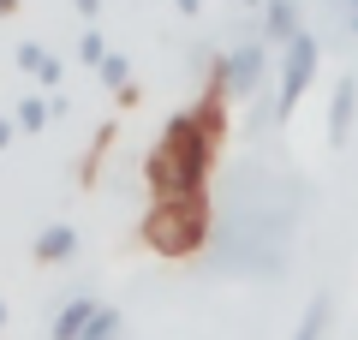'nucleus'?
<instances>
[{
	"instance_id": "a211bd4d",
	"label": "nucleus",
	"mask_w": 358,
	"mask_h": 340,
	"mask_svg": "<svg viewBox=\"0 0 358 340\" xmlns=\"http://www.w3.org/2000/svg\"><path fill=\"white\" fill-rule=\"evenodd\" d=\"M13 6H18V0H0V18H6V13H13Z\"/></svg>"
},
{
	"instance_id": "9b49d317",
	"label": "nucleus",
	"mask_w": 358,
	"mask_h": 340,
	"mask_svg": "<svg viewBox=\"0 0 358 340\" xmlns=\"http://www.w3.org/2000/svg\"><path fill=\"white\" fill-rule=\"evenodd\" d=\"M84 340H120V311H114V304H102V311L90 316V328H84Z\"/></svg>"
},
{
	"instance_id": "9d476101",
	"label": "nucleus",
	"mask_w": 358,
	"mask_h": 340,
	"mask_svg": "<svg viewBox=\"0 0 358 340\" xmlns=\"http://www.w3.org/2000/svg\"><path fill=\"white\" fill-rule=\"evenodd\" d=\"M96 72H102V84H108V90H120V96H131V60H126V54H108V60L96 66Z\"/></svg>"
},
{
	"instance_id": "2eb2a0df",
	"label": "nucleus",
	"mask_w": 358,
	"mask_h": 340,
	"mask_svg": "<svg viewBox=\"0 0 358 340\" xmlns=\"http://www.w3.org/2000/svg\"><path fill=\"white\" fill-rule=\"evenodd\" d=\"M173 6H179L185 18H197V13H203V0H173Z\"/></svg>"
},
{
	"instance_id": "4468645a",
	"label": "nucleus",
	"mask_w": 358,
	"mask_h": 340,
	"mask_svg": "<svg viewBox=\"0 0 358 340\" xmlns=\"http://www.w3.org/2000/svg\"><path fill=\"white\" fill-rule=\"evenodd\" d=\"M18 66H24V72H42V66H48V54H42L36 42H24V48H18Z\"/></svg>"
},
{
	"instance_id": "6e6552de",
	"label": "nucleus",
	"mask_w": 358,
	"mask_h": 340,
	"mask_svg": "<svg viewBox=\"0 0 358 340\" xmlns=\"http://www.w3.org/2000/svg\"><path fill=\"white\" fill-rule=\"evenodd\" d=\"M72 251H78V227L54 221V227H42V233H36V263H66Z\"/></svg>"
},
{
	"instance_id": "1a4fd4ad",
	"label": "nucleus",
	"mask_w": 358,
	"mask_h": 340,
	"mask_svg": "<svg viewBox=\"0 0 358 340\" xmlns=\"http://www.w3.org/2000/svg\"><path fill=\"white\" fill-rule=\"evenodd\" d=\"M322 334H329V299H310L299 328H293V340H322Z\"/></svg>"
},
{
	"instance_id": "ddd939ff",
	"label": "nucleus",
	"mask_w": 358,
	"mask_h": 340,
	"mask_svg": "<svg viewBox=\"0 0 358 340\" xmlns=\"http://www.w3.org/2000/svg\"><path fill=\"white\" fill-rule=\"evenodd\" d=\"M78 54H84L90 66H102V60H108V42H102V30H84V36H78Z\"/></svg>"
},
{
	"instance_id": "f03ea898",
	"label": "nucleus",
	"mask_w": 358,
	"mask_h": 340,
	"mask_svg": "<svg viewBox=\"0 0 358 340\" xmlns=\"http://www.w3.org/2000/svg\"><path fill=\"white\" fill-rule=\"evenodd\" d=\"M209 239V197H185V203H155L143 221V245L155 257H192Z\"/></svg>"
},
{
	"instance_id": "7ed1b4c3",
	"label": "nucleus",
	"mask_w": 358,
	"mask_h": 340,
	"mask_svg": "<svg viewBox=\"0 0 358 340\" xmlns=\"http://www.w3.org/2000/svg\"><path fill=\"white\" fill-rule=\"evenodd\" d=\"M317 66H322V42L310 36H293L281 48V84H275V120H293L299 101L310 96V84H317Z\"/></svg>"
},
{
	"instance_id": "0eeeda50",
	"label": "nucleus",
	"mask_w": 358,
	"mask_h": 340,
	"mask_svg": "<svg viewBox=\"0 0 358 340\" xmlns=\"http://www.w3.org/2000/svg\"><path fill=\"white\" fill-rule=\"evenodd\" d=\"M96 311H102L96 299H66L60 316H54V328H48V340H84V328H90Z\"/></svg>"
},
{
	"instance_id": "6ab92c4d",
	"label": "nucleus",
	"mask_w": 358,
	"mask_h": 340,
	"mask_svg": "<svg viewBox=\"0 0 358 340\" xmlns=\"http://www.w3.org/2000/svg\"><path fill=\"white\" fill-rule=\"evenodd\" d=\"M0 328H6V299H0Z\"/></svg>"
},
{
	"instance_id": "f257e3e1",
	"label": "nucleus",
	"mask_w": 358,
	"mask_h": 340,
	"mask_svg": "<svg viewBox=\"0 0 358 340\" xmlns=\"http://www.w3.org/2000/svg\"><path fill=\"white\" fill-rule=\"evenodd\" d=\"M221 101H227V96L209 84L197 108H185L179 120H167L162 143H155L150 162H143L155 203L203 197V185H209V162H215V143H221V132H227V120H221Z\"/></svg>"
},
{
	"instance_id": "aec40b11",
	"label": "nucleus",
	"mask_w": 358,
	"mask_h": 340,
	"mask_svg": "<svg viewBox=\"0 0 358 340\" xmlns=\"http://www.w3.org/2000/svg\"><path fill=\"white\" fill-rule=\"evenodd\" d=\"M341 6H346V13H358V0H341Z\"/></svg>"
},
{
	"instance_id": "dca6fc26",
	"label": "nucleus",
	"mask_w": 358,
	"mask_h": 340,
	"mask_svg": "<svg viewBox=\"0 0 358 340\" xmlns=\"http://www.w3.org/2000/svg\"><path fill=\"white\" fill-rule=\"evenodd\" d=\"M78 13H84V18H96V13H102V0H78Z\"/></svg>"
},
{
	"instance_id": "f3484780",
	"label": "nucleus",
	"mask_w": 358,
	"mask_h": 340,
	"mask_svg": "<svg viewBox=\"0 0 358 340\" xmlns=\"http://www.w3.org/2000/svg\"><path fill=\"white\" fill-rule=\"evenodd\" d=\"M6 143H13V120H0V150H6Z\"/></svg>"
},
{
	"instance_id": "423d86ee",
	"label": "nucleus",
	"mask_w": 358,
	"mask_h": 340,
	"mask_svg": "<svg viewBox=\"0 0 358 340\" xmlns=\"http://www.w3.org/2000/svg\"><path fill=\"white\" fill-rule=\"evenodd\" d=\"M293 36H305L293 0H268V6H263V48H287Z\"/></svg>"
},
{
	"instance_id": "f8f14e48",
	"label": "nucleus",
	"mask_w": 358,
	"mask_h": 340,
	"mask_svg": "<svg viewBox=\"0 0 358 340\" xmlns=\"http://www.w3.org/2000/svg\"><path fill=\"white\" fill-rule=\"evenodd\" d=\"M48 120H54V113H48V101H36V96H24V101H18V132H42Z\"/></svg>"
},
{
	"instance_id": "39448f33",
	"label": "nucleus",
	"mask_w": 358,
	"mask_h": 340,
	"mask_svg": "<svg viewBox=\"0 0 358 340\" xmlns=\"http://www.w3.org/2000/svg\"><path fill=\"white\" fill-rule=\"evenodd\" d=\"M352 120H358V78H341L334 96H329V150H346Z\"/></svg>"
},
{
	"instance_id": "20e7f679",
	"label": "nucleus",
	"mask_w": 358,
	"mask_h": 340,
	"mask_svg": "<svg viewBox=\"0 0 358 340\" xmlns=\"http://www.w3.org/2000/svg\"><path fill=\"white\" fill-rule=\"evenodd\" d=\"M263 78H268V48H263V42H239V48L221 54V66H215V90H221L227 101L257 96Z\"/></svg>"
}]
</instances>
